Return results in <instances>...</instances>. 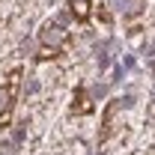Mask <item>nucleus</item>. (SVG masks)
<instances>
[{
  "label": "nucleus",
  "instance_id": "obj_2",
  "mask_svg": "<svg viewBox=\"0 0 155 155\" xmlns=\"http://www.w3.org/2000/svg\"><path fill=\"white\" fill-rule=\"evenodd\" d=\"M21 78H24V72L15 66L6 75V81L0 84V125H6L12 110H15V101H18V93H21Z\"/></svg>",
  "mask_w": 155,
  "mask_h": 155
},
{
  "label": "nucleus",
  "instance_id": "obj_3",
  "mask_svg": "<svg viewBox=\"0 0 155 155\" xmlns=\"http://www.w3.org/2000/svg\"><path fill=\"white\" fill-rule=\"evenodd\" d=\"M69 12L75 21H90V12H93V0H69Z\"/></svg>",
  "mask_w": 155,
  "mask_h": 155
},
{
  "label": "nucleus",
  "instance_id": "obj_4",
  "mask_svg": "<svg viewBox=\"0 0 155 155\" xmlns=\"http://www.w3.org/2000/svg\"><path fill=\"white\" fill-rule=\"evenodd\" d=\"M90 110H93V101H90L87 87H78L75 98H72V114H90Z\"/></svg>",
  "mask_w": 155,
  "mask_h": 155
},
{
  "label": "nucleus",
  "instance_id": "obj_1",
  "mask_svg": "<svg viewBox=\"0 0 155 155\" xmlns=\"http://www.w3.org/2000/svg\"><path fill=\"white\" fill-rule=\"evenodd\" d=\"M72 33L60 24V21H45L39 30V45H42V57H57L60 51L69 45Z\"/></svg>",
  "mask_w": 155,
  "mask_h": 155
}]
</instances>
